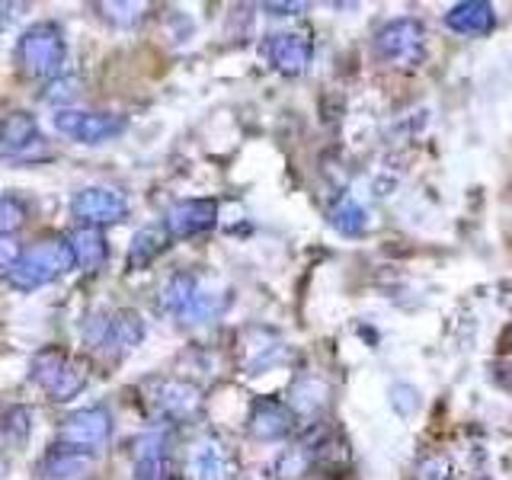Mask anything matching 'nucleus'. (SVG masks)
Masks as SVG:
<instances>
[{
  "instance_id": "19",
  "label": "nucleus",
  "mask_w": 512,
  "mask_h": 480,
  "mask_svg": "<svg viewBox=\"0 0 512 480\" xmlns=\"http://www.w3.org/2000/svg\"><path fill=\"white\" fill-rule=\"evenodd\" d=\"M68 247L74 253V266H80L84 272H100L109 260L103 228H87V224H80V228L71 234Z\"/></svg>"
},
{
  "instance_id": "30",
  "label": "nucleus",
  "mask_w": 512,
  "mask_h": 480,
  "mask_svg": "<svg viewBox=\"0 0 512 480\" xmlns=\"http://www.w3.org/2000/svg\"><path fill=\"white\" fill-rule=\"evenodd\" d=\"M266 10L272 16H295V13H304L308 4H266Z\"/></svg>"
},
{
  "instance_id": "24",
  "label": "nucleus",
  "mask_w": 512,
  "mask_h": 480,
  "mask_svg": "<svg viewBox=\"0 0 512 480\" xmlns=\"http://www.w3.org/2000/svg\"><path fill=\"white\" fill-rule=\"evenodd\" d=\"M77 93H80V80L71 77V74H58L55 80H48L42 100L48 106H55V112H58V109H68L77 100Z\"/></svg>"
},
{
  "instance_id": "15",
  "label": "nucleus",
  "mask_w": 512,
  "mask_h": 480,
  "mask_svg": "<svg viewBox=\"0 0 512 480\" xmlns=\"http://www.w3.org/2000/svg\"><path fill=\"white\" fill-rule=\"evenodd\" d=\"M445 26L458 36H487L496 26V13L487 0H461V4L448 7Z\"/></svg>"
},
{
  "instance_id": "22",
  "label": "nucleus",
  "mask_w": 512,
  "mask_h": 480,
  "mask_svg": "<svg viewBox=\"0 0 512 480\" xmlns=\"http://www.w3.org/2000/svg\"><path fill=\"white\" fill-rule=\"evenodd\" d=\"M324 404H327V384L324 381H320V378H301V381H295L292 404H288V407H292V413L311 416Z\"/></svg>"
},
{
  "instance_id": "31",
  "label": "nucleus",
  "mask_w": 512,
  "mask_h": 480,
  "mask_svg": "<svg viewBox=\"0 0 512 480\" xmlns=\"http://www.w3.org/2000/svg\"><path fill=\"white\" fill-rule=\"evenodd\" d=\"M4 477H7V461L0 458V480H4Z\"/></svg>"
},
{
  "instance_id": "8",
  "label": "nucleus",
  "mask_w": 512,
  "mask_h": 480,
  "mask_svg": "<svg viewBox=\"0 0 512 480\" xmlns=\"http://www.w3.org/2000/svg\"><path fill=\"white\" fill-rule=\"evenodd\" d=\"M112 436V413L106 407H87L71 413L58 429V445L74 452H100Z\"/></svg>"
},
{
  "instance_id": "27",
  "label": "nucleus",
  "mask_w": 512,
  "mask_h": 480,
  "mask_svg": "<svg viewBox=\"0 0 512 480\" xmlns=\"http://www.w3.org/2000/svg\"><path fill=\"white\" fill-rule=\"evenodd\" d=\"M106 20L119 23V26H135L144 16V4H103Z\"/></svg>"
},
{
  "instance_id": "4",
  "label": "nucleus",
  "mask_w": 512,
  "mask_h": 480,
  "mask_svg": "<svg viewBox=\"0 0 512 480\" xmlns=\"http://www.w3.org/2000/svg\"><path fill=\"white\" fill-rule=\"evenodd\" d=\"M84 340L93 349L106 352L109 359H122L144 340V320L135 311H96L84 324Z\"/></svg>"
},
{
  "instance_id": "29",
  "label": "nucleus",
  "mask_w": 512,
  "mask_h": 480,
  "mask_svg": "<svg viewBox=\"0 0 512 480\" xmlns=\"http://www.w3.org/2000/svg\"><path fill=\"white\" fill-rule=\"evenodd\" d=\"M20 253H23V250L16 247L10 237L0 234V269H10V266L16 263V256H20Z\"/></svg>"
},
{
  "instance_id": "16",
  "label": "nucleus",
  "mask_w": 512,
  "mask_h": 480,
  "mask_svg": "<svg viewBox=\"0 0 512 480\" xmlns=\"http://www.w3.org/2000/svg\"><path fill=\"white\" fill-rule=\"evenodd\" d=\"M36 144H42V135H39V122L29 112H10V116L0 119V151L4 154L26 157L32 154Z\"/></svg>"
},
{
  "instance_id": "18",
  "label": "nucleus",
  "mask_w": 512,
  "mask_h": 480,
  "mask_svg": "<svg viewBox=\"0 0 512 480\" xmlns=\"http://www.w3.org/2000/svg\"><path fill=\"white\" fill-rule=\"evenodd\" d=\"M90 474H93V455L74 452V448H61V445H55L52 452L45 455L39 468L42 480H87Z\"/></svg>"
},
{
  "instance_id": "20",
  "label": "nucleus",
  "mask_w": 512,
  "mask_h": 480,
  "mask_svg": "<svg viewBox=\"0 0 512 480\" xmlns=\"http://www.w3.org/2000/svg\"><path fill=\"white\" fill-rule=\"evenodd\" d=\"M327 221H330V228L336 234H343V237H362L368 231V212L349 196H343L340 202L330 205Z\"/></svg>"
},
{
  "instance_id": "12",
  "label": "nucleus",
  "mask_w": 512,
  "mask_h": 480,
  "mask_svg": "<svg viewBox=\"0 0 512 480\" xmlns=\"http://www.w3.org/2000/svg\"><path fill=\"white\" fill-rule=\"evenodd\" d=\"M154 407L164 413L167 420L186 423L202 410V391L183 378H164V381H157V388H154Z\"/></svg>"
},
{
  "instance_id": "6",
  "label": "nucleus",
  "mask_w": 512,
  "mask_h": 480,
  "mask_svg": "<svg viewBox=\"0 0 512 480\" xmlns=\"http://www.w3.org/2000/svg\"><path fill=\"white\" fill-rule=\"evenodd\" d=\"M32 378H36L39 388L52 400H58V404L77 397L87 388V372L61 349H42L39 356L32 359Z\"/></svg>"
},
{
  "instance_id": "28",
  "label": "nucleus",
  "mask_w": 512,
  "mask_h": 480,
  "mask_svg": "<svg viewBox=\"0 0 512 480\" xmlns=\"http://www.w3.org/2000/svg\"><path fill=\"white\" fill-rule=\"evenodd\" d=\"M29 423H32V413L26 407H13L4 416V432L13 439H26L29 436Z\"/></svg>"
},
{
  "instance_id": "5",
  "label": "nucleus",
  "mask_w": 512,
  "mask_h": 480,
  "mask_svg": "<svg viewBox=\"0 0 512 480\" xmlns=\"http://www.w3.org/2000/svg\"><path fill=\"white\" fill-rule=\"evenodd\" d=\"M372 48L384 64L410 71L426 58V26L413 16H400V20L384 23L375 32Z\"/></svg>"
},
{
  "instance_id": "25",
  "label": "nucleus",
  "mask_w": 512,
  "mask_h": 480,
  "mask_svg": "<svg viewBox=\"0 0 512 480\" xmlns=\"http://www.w3.org/2000/svg\"><path fill=\"white\" fill-rule=\"evenodd\" d=\"M29 208L20 196H0V234L10 237L13 231H20L26 224Z\"/></svg>"
},
{
  "instance_id": "11",
  "label": "nucleus",
  "mask_w": 512,
  "mask_h": 480,
  "mask_svg": "<svg viewBox=\"0 0 512 480\" xmlns=\"http://www.w3.org/2000/svg\"><path fill=\"white\" fill-rule=\"evenodd\" d=\"M314 45L304 32H276L266 42V58L282 77H298L308 71Z\"/></svg>"
},
{
  "instance_id": "7",
  "label": "nucleus",
  "mask_w": 512,
  "mask_h": 480,
  "mask_svg": "<svg viewBox=\"0 0 512 480\" xmlns=\"http://www.w3.org/2000/svg\"><path fill=\"white\" fill-rule=\"evenodd\" d=\"M52 122L58 128V135L77 144H106L128 128L125 116H116V112H84V109H58Z\"/></svg>"
},
{
  "instance_id": "3",
  "label": "nucleus",
  "mask_w": 512,
  "mask_h": 480,
  "mask_svg": "<svg viewBox=\"0 0 512 480\" xmlns=\"http://www.w3.org/2000/svg\"><path fill=\"white\" fill-rule=\"evenodd\" d=\"M64 55H68V45L55 23H36L29 26L20 45H16V64L26 77H48L55 80L61 74Z\"/></svg>"
},
{
  "instance_id": "1",
  "label": "nucleus",
  "mask_w": 512,
  "mask_h": 480,
  "mask_svg": "<svg viewBox=\"0 0 512 480\" xmlns=\"http://www.w3.org/2000/svg\"><path fill=\"white\" fill-rule=\"evenodd\" d=\"M228 295L218 288L205 285L196 272H176L167 279V285L160 288V308L173 314L186 327H199L208 320L221 317V311L228 308Z\"/></svg>"
},
{
  "instance_id": "23",
  "label": "nucleus",
  "mask_w": 512,
  "mask_h": 480,
  "mask_svg": "<svg viewBox=\"0 0 512 480\" xmlns=\"http://www.w3.org/2000/svg\"><path fill=\"white\" fill-rule=\"evenodd\" d=\"M311 464H314V445L301 442L295 448H288V452L279 458L276 474H279V480H301L311 471Z\"/></svg>"
},
{
  "instance_id": "2",
  "label": "nucleus",
  "mask_w": 512,
  "mask_h": 480,
  "mask_svg": "<svg viewBox=\"0 0 512 480\" xmlns=\"http://www.w3.org/2000/svg\"><path fill=\"white\" fill-rule=\"evenodd\" d=\"M71 269H74V253L68 247V240L48 237L16 256V263L7 269V282L13 288H20V292H32V288H42L61 279Z\"/></svg>"
},
{
  "instance_id": "10",
  "label": "nucleus",
  "mask_w": 512,
  "mask_h": 480,
  "mask_svg": "<svg viewBox=\"0 0 512 480\" xmlns=\"http://www.w3.org/2000/svg\"><path fill=\"white\" fill-rule=\"evenodd\" d=\"M218 224V202L215 199H186L170 205V212L164 218V231L176 240L199 237L205 231H212Z\"/></svg>"
},
{
  "instance_id": "14",
  "label": "nucleus",
  "mask_w": 512,
  "mask_h": 480,
  "mask_svg": "<svg viewBox=\"0 0 512 480\" xmlns=\"http://www.w3.org/2000/svg\"><path fill=\"white\" fill-rule=\"evenodd\" d=\"M295 429V413L282 400H272V397H260L253 400L250 407V432L256 439L263 442H276L285 439L288 432Z\"/></svg>"
},
{
  "instance_id": "13",
  "label": "nucleus",
  "mask_w": 512,
  "mask_h": 480,
  "mask_svg": "<svg viewBox=\"0 0 512 480\" xmlns=\"http://www.w3.org/2000/svg\"><path fill=\"white\" fill-rule=\"evenodd\" d=\"M189 477L192 480H234L231 448L215 436L199 439L189 452Z\"/></svg>"
},
{
  "instance_id": "17",
  "label": "nucleus",
  "mask_w": 512,
  "mask_h": 480,
  "mask_svg": "<svg viewBox=\"0 0 512 480\" xmlns=\"http://www.w3.org/2000/svg\"><path fill=\"white\" fill-rule=\"evenodd\" d=\"M170 474V448L167 436L144 432L135 442V477L138 480H167Z\"/></svg>"
},
{
  "instance_id": "21",
  "label": "nucleus",
  "mask_w": 512,
  "mask_h": 480,
  "mask_svg": "<svg viewBox=\"0 0 512 480\" xmlns=\"http://www.w3.org/2000/svg\"><path fill=\"white\" fill-rule=\"evenodd\" d=\"M167 244L170 234L164 228H141L132 240V250H128V269H148L167 250Z\"/></svg>"
},
{
  "instance_id": "9",
  "label": "nucleus",
  "mask_w": 512,
  "mask_h": 480,
  "mask_svg": "<svg viewBox=\"0 0 512 480\" xmlns=\"http://www.w3.org/2000/svg\"><path fill=\"white\" fill-rule=\"evenodd\" d=\"M71 215L87 224V228H103V224H119L128 215V202L119 189L109 186H87L80 189L71 202Z\"/></svg>"
},
{
  "instance_id": "26",
  "label": "nucleus",
  "mask_w": 512,
  "mask_h": 480,
  "mask_svg": "<svg viewBox=\"0 0 512 480\" xmlns=\"http://www.w3.org/2000/svg\"><path fill=\"white\" fill-rule=\"evenodd\" d=\"M391 407L400 416H413L416 410H420V391H416L413 384H394V388H391Z\"/></svg>"
}]
</instances>
